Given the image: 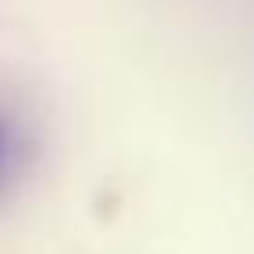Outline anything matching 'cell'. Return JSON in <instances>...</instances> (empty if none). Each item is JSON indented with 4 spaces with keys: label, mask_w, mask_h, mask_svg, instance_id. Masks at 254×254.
I'll return each instance as SVG.
<instances>
[{
    "label": "cell",
    "mask_w": 254,
    "mask_h": 254,
    "mask_svg": "<svg viewBox=\"0 0 254 254\" xmlns=\"http://www.w3.org/2000/svg\"><path fill=\"white\" fill-rule=\"evenodd\" d=\"M19 155H22V133L7 115H0V188L11 181L15 166H19Z\"/></svg>",
    "instance_id": "1"
}]
</instances>
